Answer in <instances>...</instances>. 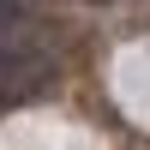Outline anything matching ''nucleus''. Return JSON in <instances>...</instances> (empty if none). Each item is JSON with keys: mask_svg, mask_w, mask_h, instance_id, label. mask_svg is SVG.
Masks as SVG:
<instances>
[{"mask_svg": "<svg viewBox=\"0 0 150 150\" xmlns=\"http://www.w3.org/2000/svg\"><path fill=\"white\" fill-rule=\"evenodd\" d=\"M18 18H24V0H0V30H12Z\"/></svg>", "mask_w": 150, "mask_h": 150, "instance_id": "1", "label": "nucleus"}]
</instances>
